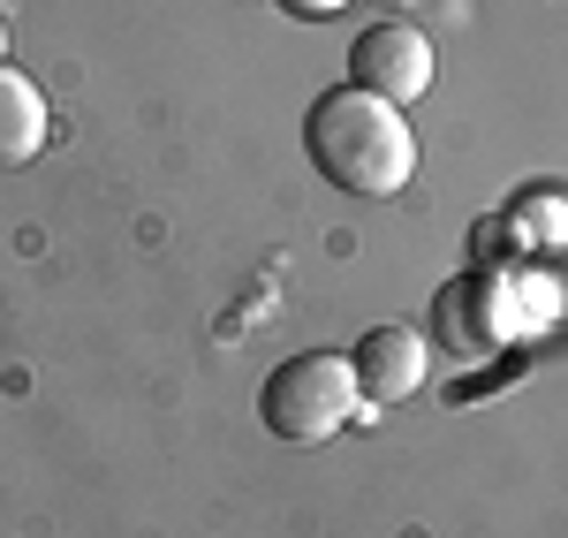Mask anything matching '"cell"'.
<instances>
[{
  "label": "cell",
  "instance_id": "obj_7",
  "mask_svg": "<svg viewBox=\"0 0 568 538\" xmlns=\"http://www.w3.org/2000/svg\"><path fill=\"white\" fill-rule=\"evenodd\" d=\"M546 281L561 288V318H568V251H561V258H554V273H546Z\"/></svg>",
  "mask_w": 568,
  "mask_h": 538
},
{
  "label": "cell",
  "instance_id": "obj_4",
  "mask_svg": "<svg viewBox=\"0 0 568 538\" xmlns=\"http://www.w3.org/2000/svg\"><path fill=\"white\" fill-rule=\"evenodd\" d=\"M349 364H356L364 403H409L425 387V334L417 326H372Z\"/></svg>",
  "mask_w": 568,
  "mask_h": 538
},
{
  "label": "cell",
  "instance_id": "obj_1",
  "mask_svg": "<svg viewBox=\"0 0 568 538\" xmlns=\"http://www.w3.org/2000/svg\"><path fill=\"white\" fill-rule=\"evenodd\" d=\"M304 152H311V168L334 190H349V197H402L409 175H417V130H409V114L387 106V99H372V91H356V84H334L311 99Z\"/></svg>",
  "mask_w": 568,
  "mask_h": 538
},
{
  "label": "cell",
  "instance_id": "obj_6",
  "mask_svg": "<svg viewBox=\"0 0 568 538\" xmlns=\"http://www.w3.org/2000/svg\"><path fill=\"white\" fill-rule=\"evenodd\" d=\"M281 8H288V16H304V23H326V16H342L349 0H281Z\"/></svg>",
  "mask_w": 568,
  "mask_h": 538
},
{
  "label": "cell",
  "instance_id": "obj_2",
  "mask_svg": "<svg viewBox=\"0 0 568 538\" xmlns=\"http://www.w3.org/2000/svg\"><path fill=\"white\" fill-rule=\"evenodd\" d=\"M364 403V387H356V364L334 357V349H304V357L273 364L258 387V417L273 440H288V448H318V440H334L342 425H349V409Z\"/></svg>",
  "mask_w": 568,
  "mask_h": 538
},
{
  "label": "cell",
  "instance_id": "obj_5",
  "mask_svg": "<svg viewBox=\"0 0 568 538\" xmlns=\"http://www.w3.org/2000/svg\"><path fill=\"white\" fill-rule=\"evenodd\" d=\"M45 152V91L0 61V168H23Z\"/></svg>",
  "mask_w": 568,
  "mask_h": 538
},
{
  "label": "cell",
  "instance_id": "obj_3",
  "mask_svg": "<svg viewBox=\"0 0 568 538\" xmlns=\"http://www.w3.org/2000/svg\"><path fill=\"white\" fill-rule=\"evenodd\" d=\"M439 61H433V39L425 31H409V23H372V31H356L349 45V84L372 91V99H387V106H417L425 91H433Z\"/></svg>",
  "mask_w": 568,
  "mask_h": 538
}]
</instances>
